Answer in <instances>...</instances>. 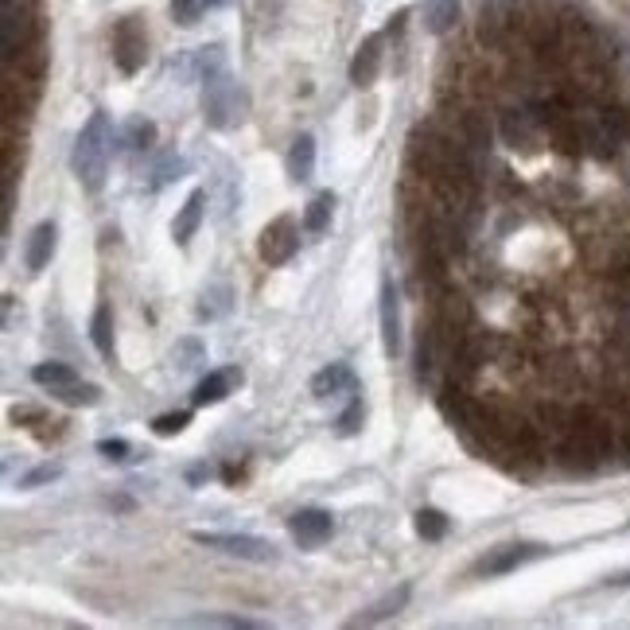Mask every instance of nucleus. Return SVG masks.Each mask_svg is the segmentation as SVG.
Here are the masks:
<instances>
[{"label": "nucleus", "instance_id": "7c9ffc66", "mask_svg": "<svg viewBox=\"0 0 630 630\" xmlns=\"http://www.w3.org/2000/svg\"><path fill=\"white\" fill-rule=\"evenodd\" d=\"M195 627H238V630H253L257 623H253V619H238V615H222V619H195Z\"/></svg>", "mask_w": 630, "mask_h": 630}, {"label": "nucleus", "instance_id": "2eb2a0df", "mask_svg": "<svg viewBox=\"0 0 630 630\" xmlns=\"http://www.w3.org/2000/svg\"><path fill=\"white\" fill-rule=\"evenodd\" d=\"M405 603H409V584H401L397 592H389L385 599H378L370 611L354 615V619H350V627H374V623H385V619H389V615H397Z\"/></svg>", "mask_w": 630, "mask_h": 630}, {"label": "nucleus", "instance_id": "6e6552de", "mask_svg": "<svg viewBox=\"0 0 630 630\" xmlns=\"http://www.w3.org/2000/svg\"><path fill=\"white\" fill-rule=\"evenodd\" d=\"M382 47H385L382 35H366V39L358 43V51H354V59H350V82H354L358 90H370V86L378 82V74H382Z\"/></svg>", "mask_w": 630, "mask_h": 630}, {"label": "nucleus", "instance_id": "0eeeda50", "mask_svg": "<svg viewBox=\"0 0 630 630\" xmlns=\"http://www.w3.org/2000/svg\"><path fill=\"white\" fill-rule=\"evenodd\" d=\"M288 533H292V541H296L300 549H319L323 541H331L335 518H331L327 510H296V514L288 518Z\"/></svg>", "mask_w": 630, "mask_h": 630}, {"label": "nucleus", "instance_id": "f03ea898", "mask_svg": "<svg viewBox=\"0 0 630 630\" xmlns=\"http://www.w3.org/2000/svg\"><path fill=\"white\" fill-rule=\"evenodd\" d=\"M203 117L210 129H230L242 121V98H238V86L226 74V67L203 78Z\"/></svg>", "mask_w": 630, "mask_h": 630}, {"label": "nucleus", "instance_id": "9b49d317", "mask_svg": "<svg viewBox=\"0 0 630 630\" xmlns=\"http://www.w3.org/2000/svg\"><path fill=\"white\" fill-rule=\"evenodd\" d=\"M55 242H59L55 222H39L32 230V238H28V245H24V265H28V273H43V269L51 265Z\"/></svg>", "mask_w": 630, "mask_h": 630}, {"label": "nucleus", "instance_id": "f8f14e48", "mask_svg": "<svg viewBox=\"0 0 630 630\" xmlns=\"http://www.w3.org/2000/svg\"><path fill=\"white\" fill-rule=\"evenodd\" d=\"M354 389H358V378H354V370H350L347 362H331V366H323L312 378V393L319 401L339 397V393H354Z\"/></svg>", "mask_w": 630, "mask_h": 630}, {"label": "nucleus", "instance_id": "c756f323", "mask_svg": "<svg viewBox=\"0 0 630 630\" xmlns=\"http://www.w3.org/2000/svg\"><path fill=\"white\" fill-rule=\"evenodd\" d=\"M98 452H102L105 459H113V463H125V459L133 455V444L117 436V440H102V444H98Z\"/></svg>", "mask_w": 630, "mask_h": 630}, {"label": "nucleus", "instance_id": "4be33fe9", "mask_svg": "<svg viewBox=\"0 0 630 630\" xmlns=\"http://www.w3.org/2000/svg\"><path fill=\"white\" fill-rule=\"evenodd\" d=\"M417 533L424 541H440V537L448 533V518H444L440 510L424 506V510H417Z\"/></svg>", "mask_w": 630, "mask_h": 630}, {"label": "nucleus", "instance_id": "423d86ee", "mask_svg": "<svg viewBox=\"0 0 630 630\" xmlns=\"http://www.w3.org/2000/svg\"><path fill=\"white\" fill-rule=\"evenodd\" d=\"M199 545L218 549L226 557H242V560H277V545L265 541V537H253V533H191Z\"/></svg>", "mask_w": 630, "mask_h": 630}, {"label": "nucleus", "instance_id": "4468645a", "mask_svg": "<svg viewBox=\"0 0 630 630\" xmlns=\"http://www.w3.org/2000/svg\"><path fill=\"white\" fill-rule=\"evenodd\" d=\"M203 207H207V191H191L187 203L179 207V214H175V222H172V238L179 245H187L195 238V230H199V222H203Z\"/></svg>", "mask_w": 630, "mask_h": 630}, {"label": "nucleus", "instance_id": "412c9836", "mask_svg": "<svg viewBox=\"0 0 630 630\" xmlns=\"http://www.w3.org/2000/svg\"><path fill=\"white\" fill-rule=\"evenodd\" d=\"M230 300H234V288H230V284H210V288H203L199 319H218V315H226L230 312Z\"/></svg>", "mask_w": 630, "mask_h": 630}, {"label": "nucleus", "instance_id": "2f4dec72", "mask_svg": "<svg viewBox=\"0 0 630 630\" xmlns=\"http://www.w3.org/2000/svg\"><path fill=\"white\" fill-rule=\"evenodd\" d=\"M187 479H191V483H203V479H210V471L207 467H191V471H187Z\"/></svg>", "mask_w": 630, "mask_h": 630}, {"label": "nucleus", "instance_id": "bb28decb", "mask_svg": "<svg viewBox=\"0 0 630 630\" xmlns=\"http://www.w3.org/2000/svg\"><path fill=\"white\" fill-rule=\"evenodd\" d=\"M203 8H207V0H172V20L183 24V28H191L203 16Z\"/></svg>", "mask_w": 630, "mask_h": 630}, {"label": "nucleus", "instance_id": "f257e3e1", "mask_svg": "<svg viewBox=\"0 0 630 630\" xmlns=\"http://www.w3.org/2000/svg\"><path fill=\"white\" fill-rule=\"evenodd\" d=\"M109 152H113V129H109V117L94 113L86 121V129L74 140V152H70V168L78 175V183L86 191H102L105 172H109Z\"/></svg>", "mask_w": 630, "mask_h": 630}, {"label": "nucleus", "instance_id": "c85d7f7f", "mask_svg": "<svg viewBox=\"0 0 630 630\" xmlns=\"http://www.w3.org/2000/svg\"><path fill=\"white\" fill-rule=\"evenodd\" d=\"M187 420H191V413H164V417L152 420V432L156 436H175V432L187 428Z\"/></svg>", "mask_w": 630, "mask_h": 630}, {"label": "nucleus", "instance_id": "a878e982", "mask_svg": "<svg viewBox=\"0 0 630 630\" xmlns=\"http://www.w3.org/2000/svg\"><path fill=\"white\" fill-rule=\"evenodd\" d=\"M59 397H63L67 405H98V401H102V389H98V385L74 382L67 385V389H59Z\"/></svg>", "mask_w": 630, "mask_h": 630}, {"label": "nucleus", "instance_id": "39448f33", "mask_svg": "<svg viewBox=\"0 0 630 630\" xmlns=\"http://www.w3.org/2000/svg\"><path fill=\"white\" fill-rule=\"evenodd\" d=\"M113 59L125 74H137L148 59V35H144V20L140 16H125L113 28Z\"/></svg>", "mask_w": 630, "mask_h": 630}, {"label": "nucleus", "instance_id": "5701e85b", "mask_svg": "<svg viewBox=\"0 0 630 630\" xmlns=\"http://www.w3.org/2000/svg\"><path fill=\"white\" fill-rule=\"evenodd\" d=\"M362 420H366V405H362V397L350 393V405L339 413V420H335V424H339V436H358V432H362Z\"/></svg>", "mask_w": 630, "mask_h": 630}, {"label": "nucleus", "instance_id": "7ed1b4c3", "mask_svg": "<svg viewBox=\"0 0 630 630\" xmlns=\"http://www.w3.org/2000/svg\"><path fill=\"white\" fill-rule=\"evenodd\" d=\"M455 133V140L467 148V152H475L479 160H487L490 148H494V125H490L487 109H479V105H467V109H455L452 113V125H448Z\"/></svg>", "mask_w": 630, "mask_h": 630}, {"label": "nucleus", "instance_id": "f3484780", "mask_svg": "<svg viewBox=\"0 0 630 630\" xmlns=\"http://www.w3.org/2000/svg\"><path fill=\"white\" fill-rule=\"evenodd\" d=\"M288 175L296 179V183H304V179H312L315 175V140L304 133V137L292 140V148H288Z\"/></svg>", "mask_w": 630, "mask_h": 630}, {"label": "nucleus", "instance_id": "aec40b11", "mask_svg": "<svg viewBox=\"0 0 630 630\" xmlns=\"http://www.w3.org/2000/svg\"><path fill=\"white\" fill-rule=\"evenodd\" d=\"M331 210H335V195L331 191L315 195L312 203H308V210H304V230L308 234H323L331 226Z\"/></svg>", "mask_w": 630, "mask_h": 630}, {"label": "nucleus", "instance_id": "9d476101", "mask_svg": "<svg viewBox=\"0 0 630 630\" xmlns=\"http://www.w3.org/2000/svg\"><path fill=\"white\" fill-rule=\"evenodd\" d=\"M541 553H545V545H502V549H494L490 557L479 560L475 572H483V576H506V572L522 568L525 560L541 557Z\"/></svg>", "mask_w": 630, "mask_h": 630}, {"label": "nucleus", "instance_id": "20e7f679", "mask_svg": "<svg viewBox=\"0 0 630 630\" xmlns=\"http://www.w3.org/2000/svg\"><path fill=\"white\" fill-rule=\"evenodd\" d=\"M257 249H261V261L265 265H288L292 257H296V249H300V222L292 218V214H280V218H273L265 230H261V242H257Z\"/></svg>", "mask_w": 630, "mask_h": 630}, {"label": "nucleus", "instance_id": "393cba45", "mask_svg": "<svg viewBox=\"0 0 630 630\" xmlns=\"http://www.w3.org/2000/svg\"><path fill=\"white\" fill-rule=\"evenodd\" d=\"M183 172H187V164H183L179 156H164V160L156 164L152 179H148V187H152V191H160V187H168V183H172V179H179Z\"/></svg>", "mask_w": 630, "mask_h": 630}, {"label": "nucleus", "instance_id": "1a4fd4ad", "mask_svg": "<svg viewBox=\"0 0 630 630\" xmlns=\"http://www.w3.org/2000/svg\"><path fill=\"white\" fill-rule=\"evenodd\" d=\"M378 315H382V347L389 358H397L401 350V300H397V288L393 280H382V296H378Z\"/></svg>", "mask_w": 630, "mask_h": 630}, {"label": "nucleus", "instance_id": "a211bd4d", "mask_svg": "<svg viewBox=\"0 0 630 630\" xmlns=\"http://www.w3.org/2000/svg\"><path fill=\"white\" fill-rule=\"evenodd\" d=\"M32 382L47 385L51 393H59V389H67V385L78 382V374L70 370L67 362H39V366L32 370Z\"/></svg>", "mask_w": 630, "mask_h": 630}, {"label": "nucleus", "instance_id": "ddd939ff", "mask_svg": "<svg viewBox=\"0 0 630 630\" xmlns=\"http://www.w3.org/2000/svg\"><path fill=\"white\" fill-rule=\"evenodd\" d=\"M234 385H242V370L238 366L214 370V374H207L203 382L195 385V405H218V401H226Z\"/></svg>", "mask_w": 630, "mask_h": 630}, {"label": "nucleus", "instance_id": "b1692460", "mask_svg": "<svg viewBox=\"0 0 630 630\" xmlns=\"http://www.w3.org/2000/svg\"><path fill=\"white\" fill-rule=\"evenodd\" d=\"M125 144H129L133 152L152 148V144H156V125H152V121H144V117L129 121V129H125Z\"/></svg>", "mask_w": 630, "mask_h": 630}, {"label": "nucleus", "instance_id": "6ab92c4d", "mask_svg": "<svg viewBox=\"0 0 630 630\" xmlns=\"http://www.w3.org/2000/svg\"><path fill=\"white\" fill-rule=\"evenodd\" d=\"M90 339L102 358H113V312H109V304H98V312L90 319Z\"/></svg>", "mask_w": 630, "mask_h": 630}, {"label": "nucleus", "instance_id": "dca6fc26", "mask_svg": "<svg viewBox=\"0 0 630 630\" xmlns=\"http://www.w3.org/2000/svg\"><path fill=\"white\" fill-rule=\"evenodd\" d=\"M459 24V0H424V28L432 35H448Z\"/></svg>", "mask_w": 630, "mask_h": 630}, {"label": "nucleus", "instance_id": "cd10ccee", "mask_svg": "<svg viewBox=\"0 0 630 630\" xmlns=\"http://www.w3.org/2000/svg\"><path fill=\"white\" fill-rule=\"evenodd\" d=\"M59 475H63V467H59V463H39L35 471H28V475L20 479V487L35 490V487H43V483H55Z\"/></svg>", "mask_w": 630, "mask_h": 630}]
</instances>
